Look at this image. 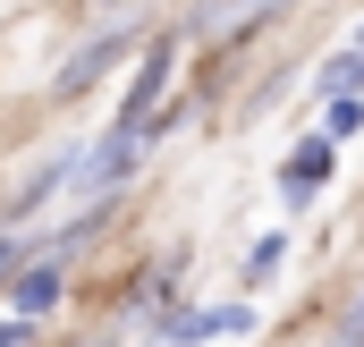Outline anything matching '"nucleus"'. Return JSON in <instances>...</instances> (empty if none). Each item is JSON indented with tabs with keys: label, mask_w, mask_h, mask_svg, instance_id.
Segmentation results:
<instances>
[{
	"label": "nucleus",
	"mask_w": 364,
	"mask_h": 347,
	"mask_svg": "<svg viewBox=\"0 0 364 347\" xmlns=\"http://www.w3.org/2000/svg\"><path fill=\"white\" fill-rule=\"evenodd\" d=\"M255 331V305H170L161 322H144V339L161 347H212V339H246Z\"/></svg>",
	"instance_id": "1"
},
{
	"label": "nucleus",
	"mask_w": 364,
	"mask_h": 347,
	"mask_svg": "<svg viewBox=\"0 0 364 347\" xmlns=\"http://www.w3.org/2000/svg\"><path fill=\"white\" fill-rule=\"evenodd\" d=\"M136 43H144L136 26H102V34H85V43H77V51H68V60L51 68V93H60V102L93 93L102 77H110V68H119V60H127V51H136Z\"/></svg>",
	"instance_id": "2"
},
{
	"label": "nucleus",
	"mask_w": 364,
	"mask_h": 347,
	"mask_svg": "<svg viewBox=\"0 0 364 347\" xmlns=\"http://www.w3.org/2000/svg\"><path fill=\"white\" fill-rule=\"evenodd\" d=\"M144 153L153 144H136V136H93V144H77V195H85V212L144 170Z\"/></svg>",
	"instance_id": "3"
},
{
	"label": "nucleus",
	"mask_w": 364,
	"mask_h": 347,
	"mask_svg": "<svg viewBox=\"0 0 364 347\" xmlns=\"http://www.w3.org/2000/svg\"><path fill=\"white\" fill-rule=\"evenodd\" d=\"M60 288H68V271H60V262H43L34 246H26V262H17V271H9V288H0V314L34 331V322L60 305Z\"/></svg>",
	"instance_id": "4"
},
{
	"label": "nucleus",
	"mask_w": 364,
	"mask_h": 347,
	"mask_svg": "<svg viewBox=\"0 0 364 347\" xmlns=\"http://www.w3.org/2000/svg\"><path fill=\"white\" fill-rule=\"evenodd\" d=\"M331 161H339V144H322V136H296V153H288V161H279V203H288V212H305V203H314V195H322V186H331Z\"/></svg>",
	"instance_id": "5"
},
{
	"label": "nucleus",
	"mask_w": 364,
	"mask_h": 347,
	"mask_svg": "<svg viewBox=\"0 0 364 347\" xmlns=\"http://www.w3.org/2000/svg\"><path fill=\"white\" fill-rule=\"evenodd\" d=\"M68 178H77V153H51V161L26 178V186H9V229H17V220H34V212H43V203H51Z\"/></svg>",
	"instance_id": "6"
},
{
	"label": "nucleus",
	"mask_w": 364,
	"mask_h": 347,
	"mask_svg": "<svg viewBox=\"0 0 364 347\" xmlns=\"http://www.w3.org/2000/svg\"><path fill=\"white\" fill-rule=\"evenodd\" d=\"M356 85H364V51H356V43L331 51V60L314 68V93H322V102H339V93H356Z\"/></svg>",
	"instance_id": "7"
},
{
	"label": "nucleus",
	"mask_w": 364,
	"mask_h": 347,
	"mask_svg": "<svg viewBox=\"0 0 364 347\" xmlns=\"http://www.w3.org/2000/svg\"><path fill=\"white\" fill-rule=\"evenodd\" d=\"M279 262H288V237H279V229H272V237H255V246H246V288H263Z\"/></svg>",
	"instance_id": "8"
},
{
	"label": "nucleus",
	"mask_w": 364,
	"mask_h": 347,
	"mask_svg": "<svg viewBox=\"0 0 364 347\" xmlns=\"http://www.w3.org/2000/svg\"><path fill=\"white\" fill-rule=\"evenodd\" d=\"M26 262V246H17V229H0V288H9V271Z\"/></svg>",
	"instance_id": "9"
},
{
	"label": "nucleus",
	"mask_w": 364,
	"mask_h": 347,
	"mask_svg": "<svg viewBox=\"0 0 364 347\" xmlns=\"http://www.w3.org/2000/svg\"><path fill=\"white\" fill-rule=\"evenodd\" d=\"M339 347H364V297L348 305V322H339Z\"/></svg>",
	"instance_id": "10"
},
{
	"label": "nucleus",
	"mask_w": 364,
	"mask_h": 347,
	"mask_svg": "<svg viewBox=\"0 0 364 347\" xmlns=\"http://www.w3.org/2000/svg\"><path fill=\"white\" fill-rule=\"evenodd\" d=\"M0 347H34V331L26 322H0Z\"/></svg>",
	"instance_id": "11"
},
{
	"label": "nucleus",
	"mask_w": 364,
	"mask_h": 347,
	"mask_svg": "<svg viewBox=\"0 0 364 347\" xmlns=\"http://www.w3.org/2000/svg\"><path fill=\"white\" fill-rule=\"evenodd\" d=\"M93 9H136V0H93Z\"/></svg>",
	"instance_id": "12"
},
{
	"label": "nucleus",
	"mask_w": 364,
	"mask_h": 347,
	"mask_svg": "<svg viewBox=\"0 0 364 347\" xmlns=\"http://www.w3.org/2000/svg\"><path fill=\"white\" fill-rule=\"evenodd\" d=\"M356 51H364V34H356Z\"/></svg>",
	"instance_id": "13"
}]
</instances>
